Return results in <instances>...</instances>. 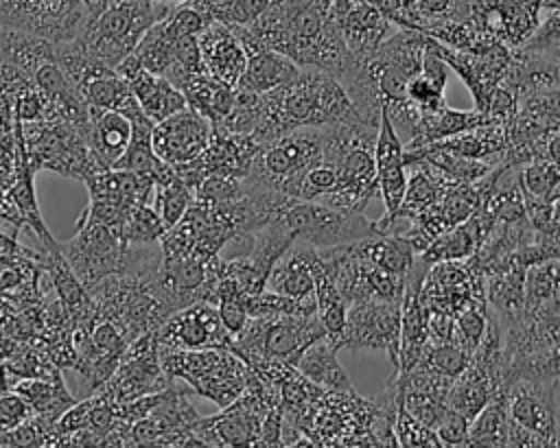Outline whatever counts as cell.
Instances as JSON below:
<instances>
[{"label":"cell","mask_w":560,"mask_h":448,"mask_svg":"<svg viewBox=\"0 0 560 448\" xmlns=\"http://www.w3.org/2000/svg\"><path fill=\"white\" fill-rule=\"evenodd\" d=\"M346 120H363L343 83L319 68H302L300 74L260 94V122L252 133L267 144L300 127H328Z\"/></svg>","instance_id":"cell-1"},{"label":"cell","mask_w":560,"mask_h":448,"mask_svg":"<svg viewBox=\"0 0 560 448\" xmlns=\"http://www.w3.org/2000/svg\"><path fill=\"white\" fill-rule=\"evenodd\" d=\"M175 4L168 0H109L96 17H88L77 39L94 59L116 68Z\"/></svg>","instance_id":"cell-2"},{"label":"cell","mask_w":560,"mask_h":448,"mask_svg":"<svg viewBox=\"0 0 560 448\" xmlns=\"http://www.w3.org/2000/svg\"><path fill=\"white\" fill-rule=\"evenodd\" d=\"M160 365L168 378H184L190 387L217 402L219 406L232 404L243 396L252 369L232 350H182L171 345H160Z\"/></svg>","instance_id":"cell-3"},{"label":"cell","mask_w":560,"mask_h":448,"mask_svg":"<svg viewBox=\"0 0 560 448\" xmlns=\"http://www.w3.org/2000/svg\"><path fill=\"white\" fill-rule=\"evenodd\" d=\"M322 127H300L262 144L245 181L298 199L306 173L322 164Z\"/></svg>","instance_id":"cell-4"},{"label":"cell","mask_w":560,"mask_h":448,"mask_svg":"<svg viewBox=\"0 0 560 448\" xmlns=\"http://www.w3.org/2000/svg\"><path fill=\"white\" fill-rule=\"evenodd\" d=\"M282 219L293 234L295 243H304L315 249H330L363 240L378 234L376 221L363 216V212L337 208L324 201H293Z\"/></svg>","instance_id":"cell-5"},{"label":"cell","mask_w":560,"mask_h":448,"mask_svg":"<svg viewBox=\"0 0 560 448\" xmlns=\"http://www.w3.org/2000/svg\"><path fill=\"white\" fill-rule=\"evenodd\" d=\"M424 48L427 35L422 31L396 26L370 57H363L378 85L383 109L409 103L407 85L422 68Z\"/></svg>","instance_id":"cell-6"},{"label":"cell","mask_w":560,"mask_h":448,"mask_svg":"<svg viewBox=\"0 0 560 448\" xmlns=\"http://www.w3.org/2000/svg\"><path fill=\"white\" fill-rule=\"evenodd\" d=\"M85 22L83 0H0V26L28 31L52 44L74 39Z\"/></svg>","instance_id":"cell-7"},{"label":"cell","mask_w":560,"mask_h":448,"mask_svg":"<svg viewBox=\"0 0 560 448\" xmlns=\"http://www.w3.org/2000/svg\"><path fill=\"white\" fill-rule=\"evenodd\" d=\"M127 245L105 223L79 219L72 240L61 245V254L70 262L85 288L122 269Z\"/></svg>","instance_id":"cell-8"},{"label":"cell","mask_w":560,"mask_h":448,"mask_svg":"<svg viewBox=\"0 0 560 448\" xmlns=\"http://www.w3.org/2000/svg\"><path fill=\"white\" fill-rule=\"evenodd\" d=\"M400 310L394 302H361L348 306V317L341 334L332 343L337 350H383L394 367L400 352Z\"/></svg>","instance_id":"cell-9"},{"label":"cell","mask_w":560,"mask_h":448,"mask_svg":"<svg viewBox=\"0 0 560 448\" xmlns=\"http://www.w3.org/2000/svg\"><path fill=\"white\" fill-rule=\"evenodd\" d=\"M158 343L182 350H232L234 337L223 326L219 310L210 302H195L175 310L160 328Z\"/></svg>","instance_id":"cell-10"},{"label":"cell","mask_w":560,"mask_h":448,"mask_svg":"<svg viewBox=\"0 0 560 448\" xmlns=\"http://www.w3.org/2000/svg\"><path fill=\"white\" fill-rule=\"evenodd\" d=\"M553 380L516 378L508 387V413L518 426L538 433L547 448H560L558 404L553 396Z\"/></svg>","instance_id":"cell-11"},{"label":"cell","mask_w":560,"mask_h":448,"mask_svg":"<svg viewBox=\"0 0 560 448\" xmlns=\"http://www.w3.org/2000/svg\"><path fill=\"white\" fill-rule=\"evenodd\" d=\"M210 135L212 122L192 107H184L182 111L155 122L151 144L160 160L171 166H179L197 160L208 149Z\"/></svg>","instance_id":"cell-12"},{"label":"cell","mask_w":560,"mask_h":448,"mask_svg":"<svg viewBox=\"0 0 560 448\" xmlns=\"http://www.w3.org/2000/svg\"><path fill=\"white\" fill-rule=\"evenodd\" d=\"M247 52V66L238 81V87H245L256 94H267L289 81H293L302 66H298L291 57L262 46L256 35L247 26H232Z\"/></svg>","instance_id":"cell-13"},{"label":"cell","mask_w":560,"mask_h":448,"mask_svg":"<svg viewBox=\"0 0 560 448\" xmlns=\"http://www.w3.org/2000/svg\"><path fill=\"white\" fill-rule=\"evenodd\" d=\"M374 157H376V175H378V188L381 197L385 203V214L392 219L405 197L407 188V175H405V149L398 138V131L394 129L387 111L381 114V125H378V135H376V146H374Z\"/></svg>","instance_id":"cell-14"},{"label":"cell","mask_w":560,"mask_h":448,"mask_svg":"<svg viewBox=\"0 0 560 448\" xmlns=\"http://www.w3.org/2000/svg\"><path fill=\"white\" fill-rule=\"evenodd\" d=\"M197 39L206 74L236 87L247 66V52L236 31L223 22H210Z\"/></svg>","instance_id":"cell-15"},{"label":"cell","mask_w":560,"mask_h":448,"mask_svg":"<svg viewBox=\"0 0 560 448\" xmlns=\"http://www.w3.org/2000/svg\"><path fill=\"white\" fill-rule=\"evenodd\" d=\"M396 374L402 385L407 411L435 431L438 422L448 409V393L455 378H448L422 365L411 367L407 374H400L396 369Z\"/></svg>","instance_id":"cell-16"},{"label":"cell","mask_w":560,"mask_h":448,"mask_svg":"<svg viewBox=\"0 0 560 448\" xmlns=\"http://www.w3.org/2000/svg\"><path fill=\"white\" fill-rule=\"evenodd\" d=\"M337 22L346 46L354 57H370L396 28V24H392L370 0L354 2L343 15L337 17Z\"/></svg>","instance_id":"cell-17"},{"label":"cell","mask_w":560,"mask_h":448,"mask_svg":"<svg viewBox=\"0 0 560 448\" xmlns=\"http://www.w3.org/2000/svg\"><path fill=\"white\" fill-rule=\"evenodd\" d=\"M542 0H488V26L510 48L523 46L540 26Z\"/></svg>","instance_id":"cell-18"},{"label":"cell","mask_w":560,"mask_h":448,"mask_svg":"<svg viewBox=\"0 0 560 448\" xmlns=\"http://www.w3.org/2000/svg\"><path fill=\"white\" fill-rule=\"evenodd\" d=\"M133 133V122L116 109L92 107L90 105V127L88 142L96 160L112 168L114 162L127 151Z\"/></svg>","instance_id":"cell-19"},{"label":"cell","mask_w":560,"mask_h":448,"mask_svg":"<svg viewBox=\"0 0 560 448\" xmlns=\"http://www.w3.org/2000/svg\"><path fill=\"white\" fill-rule=\"evenodd\" d=\"M311 247L304 243H293L287 254L273 264L269 280H267V288L278 293V295H287L293 299H306L315 295V280L311 273Z\"/></svg>","instance_id":"cell-20"},{"label":"cell","mask_w":560,"mask_h":448,"mask_svg":"<svg viewBox=\"0 0 560 448\" xmlns=\"http://www.w3.org/2000/svg\"><path fill=\"white\" fill-rule=\"evenodd\" d=\"M494 122L486 111L472 109V111H464V109H451L448 105L442 107L440 111H429L420 116V122L416 127V133L409 138L407 144H402L405 149H416V146H424L429 142L435 140H444L470 129H477L481 125Z\"/></svg>","instance_id":"cell-21"},{"label":"cell","mask_w":560,"mask_h":448,"mask_svg":"<svg viewBox=\"0 0 560 448\" xmlns=\"http://www.w3.org/2000/svg\"><path fill=\"white\" fill-rule=\"evenodd\" d=\"M179 90L184 92L188 107L206 116L212 125H221L230 116L236 101V87L217 81L206 72L186 79Z\"/></svg>","instance_id":"cell-22"},{"label":"cell","mask_w":560,"mask_h":448,"mask_svg":"<svg viewBox=\"0 0 560 448\" xmlns=\"http://www.w3.org/2000/svg\"><path fill=\"white\" fill-rule=\"evenodd\" d=\"M409 168H411V177L407 179L402 203L392 219L409 221V219L418 216L420 212L431 208L442 197L446 184L451 181L448 177H444L440 170H435L433 166H429L424 162H411ZM383 219H387V216H383ZM392 219H387V221H392Z\"/></svg>","instance_id":"cell-23"},{"label":"cell","mask_w":560,"mask_h":448,"mask_svg":"<svg viewBox=\"0 0 560 448\" xmlns=\"http://www.w3.org/2000/svg\"><path fill=\"white\" fill-rule=\"evenodd\" d=\"M295 367L311 382L319 385L326 391H348V389H352V382H350L346 369L337 361V347L332 345V341L328 337L308 345L302 352Z\"/></svg>","instance_id":"cell-24"},{"label":"cell","mask_w":560,"mask_h":448,"mask_svg":"<svg viewBox=\"0 0 560 448\" xmlns=\"http://www.w3.org/2000/svg\"><path fill=\"white\" fill-rule=\"evenodd\" d=\"M352 245H354L357 254H361L370 262H374L392 273L405 275V278L409 275L413 260L418 256L413 245L402 234H394V232H378V234L357 240Z\"/></svg>","instance_id":"cell-25"},{"label":"cell","mask_w":560,"mask_h":448,"mask_svg":"<svg viewBox=\"0 0 560 448\" xmlns=\"http://www.w3.org/2000/svg\"><path fill=\"white\" fill-rule=\"evenodd\" d=\"M508 428H510V413H508V387L497 391L486 406L472 417L470 422V437L468 446H508Z\"/></svg>","instance_id":"cell-26"},{"label":"cell","mask_w":560,"mask_h":448,"mask_svg":"<svg viewBox=\"0 0 560 448\" xmlns=\"http://www.w3.org/2000/svg\"><path fill=\"white\" fill-rule=\"evenodd\" d=\"M175 39L177 35L171 31L166 17L155 22L138 42L133 48V55L140 59V63L153 72L164 76L171 61H173V50H175Z\"/></svg>","instance_id":"cell-27"},{"label":"cell","mask_w":560,"mask_h":448,"mask_svg":"<svg viewBox=\"0 0 560 448\" xmlns=\"http://www.w3.org/2000/svg\"><path fill=\"white\" fill-rule=\"evenodd\" d=\"M470 356L472 354L466 352L455 339H448V341H431L429 339V343L416 365H422V367L444 374L448 378H457L466 369Z\"/></svg>","instance_id":"cell-28"},{"label":"cell","mask_w":560,"mask_h":448,"mask_svg":"<svg viewBox=\"0 0 560 448\" xmlns=\"http://www.w3.org/2000/svg\"><path fill=\"white\" fill-rule=\"evenodd\" d=\"M166 234V225L155 208L149 203H138L122 223V240L125 245H149L160 243Z\"/></svg>","instance_id":"cell-29"},{"label":"cell","mask_w":560,"mask_h":448,"mask_svg":"<svg viewBox=\"0 0 560 448\" xmlns=\"http://www.w3.org/2000/svg\"><path fill=\"white\" fill-rule=\"evenodd\" d=\"M560 184V164L549 160H536L518 168L521 192L536 199H551L556 186Z\"/></svg>","instance_id":"cell-30"},{"label":"cell","mask_w":560,"mask_h":448,"mask_svg":"<svg viewBox=\"0 0 560 448\" xmlns=\"http://www.w3.org/2000/svg\"><path fill=\"white\" fill-rule=\"evenodd\" d=\"M488 319H490V308L488 304H470L466 308H462L455 315V330H453V339L466 350V352H475V347L479 345V341L483 339L486 330H488Z\"/></svg>","instance_id":"cell-31"},{"label":"cell","mask_w":560,"mask_h":448,"mask_svg":"<svg viewBox=\"0 0 560 448\" xmlns=\"http://www.w3.org/2000/svg\"><path fill=\"white\" fill-rule=\"evenodd\" d=\"M394 435H396L398 446H407V448L442 446L438 433L431 426H427L422 420H418L413 413H409L405 402L398 406L396 422H394Z\"/></svg>","instance_id":"cell-32"},{"label":"cell","mask_w":560,"mask_h":448,"mask_svg":"<svg viewBox=\"0 0 560 448\" xmlns=\"http://www.w3.org/2000/svg\"><path fill=\"white\" fill-rule=\"evenodd\" d=\"M407 96L409 101L420 107L422 114L429 111H440L442 107H446V98H444V87L435 85L433 81H429L422 72H418L409 85H407Z\"/></svg>","instance_id":"cell-33"},{"label":"cell","mask_w":560,"mask_h":448,"mask_svg":"<svg viewBox=\"0 0 560 448\" xmlns=\"http://www.w3.org/2000/svg\"><path fill=\"white\" fill-rule=\"evenodd\" d=\"M335 186H337V168L322 162V164L313 166V168L306 173V177H304V181H302V186H300L298 199H300V201H315V199H322V197H326L328 192H332Z\"/></svg>","instance_id":"cell-34"},{"label":"cell","mask_w":560,"mask_h":448,"mask_svg":"<svg viewBox=\"0 0 560 448\" xmlns=\"http://www.w3.org/2000/svg\"><path fill=\"white\" fill-rule=\"evenodd\" d=\"M435 433H438L442 446H468L470 420L448 406L446 413L442 415V420L438 422Z\"/></svg>","instance_id":"cell-35"},{"label":"cell","mask_w":560,"mask_h":448,"mask_svg":"<svg viewBox=\"0 0 560 448\" xmlns=\"http://www.w3.org/2000/svg\"><path fill=\"white\" fill-rule=\"evenodd\" d=\"M545 160L560 164V131H553L545 140Z\"/></svg>","instance_id":"cell-36"},{"label":"cell","mask_w":560,"mask_h":448,"mask_svg":"<svg viewBox=\"0 0 560 448\" xmlns=\"http://www.w3.org/2000/svg\"><path fill=\"white\" fill-rule=\"evenodd\" d=\"M553 240L560 245V197L553 199Z\"/></svg>","instance_id":"cell-37"},{"label":"cell","mask_w":560,"mask_h":448,"mask_svg":"<svg viewBox=\"0 0 560 448\" xmlns=\"http://www.w3.org/2000/svg\"><path fill=\"white\" fill-rule=\"evenodd\" d=\"M558 426H560V411H558Z\"/></svg>","instance_id":"cell-38"}]
</instances>
